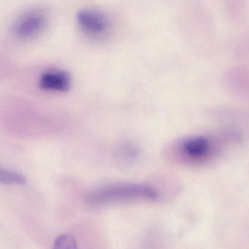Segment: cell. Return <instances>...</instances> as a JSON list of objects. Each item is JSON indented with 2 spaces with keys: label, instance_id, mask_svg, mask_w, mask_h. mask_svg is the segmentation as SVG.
<instances>
[{
  "label": "cell",
  "instance_id": "1",
  "mask_svg": "<svg viewBox=\"0 0 249 249\" xmlns=\"http://www.w3.org/2000/svg\"><path fill=\"white\" fill-rule=\"evenodd\" d=\"M158 194L155 189L141 184H115L105 186L89 195L88 203L93 206L136 200H155Z\"/></svg>",
  "mask_w": 249,
  "mask_h": 249
},
{
  "label": "cell",
  "instance_id": "2",
  "mask_svg": "<svg viewBox=\"0 0 249 249\" xmlns=\"http://www.w3.org/2000/svg\"><path fill=\"white\" fill-rule=\"evenodd\" d=\"M79 27L86 35L100 36L105 35L110 27V22L106 15L97 10H83L77 14Z\"/></svg>",
  "mask_w": 249,
  "mask_h": 249
},
{
  "label": "cell",
  "instance_id": "3",
  "mask_svg": "<svg viewBox=\"0 0 249 249\" xmlns=\"http://www.w3.org/2000/svg\"><path fill=\"white\" fill-rule=\"evenodd\" d=\"M46 16L40 10L29 12L17 23L16 32L23 39L32 38L40 34L46 26Z\"/></svg>",
  "mask_w": 249,
  "mask_h": 249
},
{
  "label": "cell",
  "instance_id": "4",
  "mask_svg": "<svg viewBox=\"0 0 249 249\" xmlns=\"http://www.w3.org/2000/svg\"><path fill=\"white\" fill-rule=\"evenodd\" d=\"M70 86V79L63 71H50L42 74L39 80V87L43 90L65 91Z\"/></svg>",
  "mask_w": 249,
  "mask_h": 249
},
{
  "label": "cell",
  "instance_id": "5",
  "mask_svg": "<svg viewBox=\"0 0 249 249\" xmlns=\"http://www.w3.org/2000/svg\"><path fill=\"white\" fill-rule=\"evenodd\" d=\"M209 144L204 137H194L187 139L183 143V149L188 156L193 158H200L207 154Z\"/></svg>",
  "mask_w": 249,
  "mask_h": 249
},
{
  "label": "cell",
  "instance_id": "6",
  "mask_svg": "<svg viewBox=\"0 0 249 249\" xmlns=\"http://www.w3.org/2000/svg\"><path fill=\"white\" fill-rule=\"evenodd\" d=\"M0 182L4 184H26V180L23 176L13 172V171H7L0 168Z\"/></svg>",
  "mask_w": 249,
  "mask_h": 249
},
{
  "label": "cell",
  "instance_id": "7",
  "mask_svg": "<svg viewBox=\"0 0 249 249\" xmlns=\"http://www.w3.org/2000/svg\"><path fill=\"white\" fill-rule=\"evenodd\" d=\"M52 249H79V247L72 235L63 234L54 241Z\"/></svg>",
  "mask_w": 249,
  "mask_h": 249
}]
</instances>
